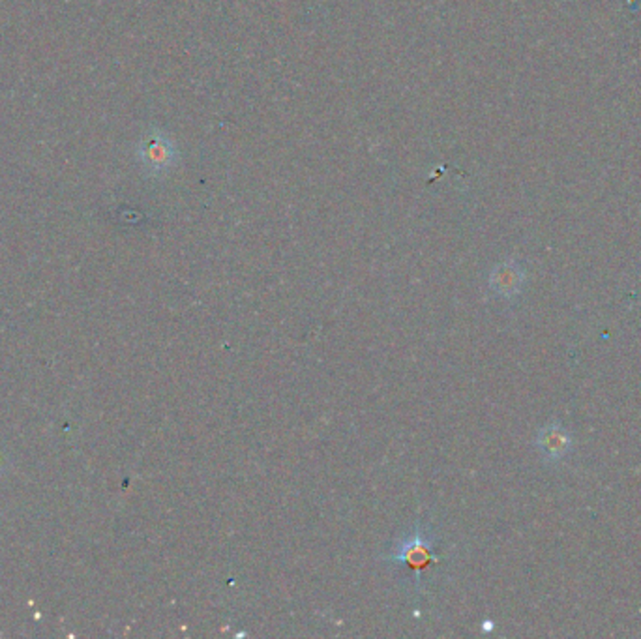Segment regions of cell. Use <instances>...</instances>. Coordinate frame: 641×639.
Here are the masks:
<instances>
[{"instance_id":"obj_1","label":"cell","mask_w":641,"mask_h":639,"mask_svg":"<svg viewBox=\"0 0 641 639\" xmlns=\"http://www.w3.org/2000/svg\"><path fill=\"white\" fill-rule=\"evenodd\" d=\"M433 540L428 536V532L422 529V525H417L411 532H409L405 539L394 548V551L387 557L391 562H407L409 567H413L415 570H420L429 565V560H435L431 555Z\"/></svg>"},{"instance_id":"obj_2","label":"cell","mask_w":641,"mask_h":639,"mask_svg":"<svg viewBox=\"0 0 641 639\" xmlns=\"http://www.w3.org/2000/svg\"><path fill=\"white\" fill-rule=\"evenodd\" d=\"M523 270L514 261H504L497 265L490 274V287L501 298H514L523 286Z\"/></svg>"},{"instance_id":"obj_3","label":"cell","mask_w":641,"mask_h":639,"mask_svg":"<svg viewBox=\"0 0 641 639\" xmlns=\"http://www.w3.org/2000/svg\"><path fill=\"white\" fill-rule=\"evenodd\" d=\"M176 150L173 146V141L167 137H152L146 152H145V162L150 165L152 171H169L174 165Z\"/></svg>"},{"instance_id":"obj_4","label":"cell","mask_w":641,"mask_h":639,"mask_svg":"<svg viewBox=\"0 0 641 639\" xmlns=\"http://www.w3.org/2000/svg\"><path fill=\"white\" fill-rule=\"evenodd\" d=\"M569 445L570 439L567 436V431L555 424L544 428L541 431V436H538V448H541V452L550 459L561 457L569 450Z\"/></svg>"}]
</instances>
